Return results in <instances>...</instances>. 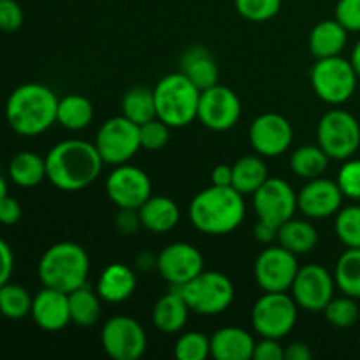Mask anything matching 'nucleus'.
<instances>
[{
	"instance_id": "6",
	"label": "nucleus",
	"mask_w": 360,
	"mask_h": 360,
	"mask_svg": "<svg viewBox=\"0 0 360 360\" xmlns=\"http://www.w3.org/2000/svg\"><path fill=\"white\" fill-rule=\"evenodd\" d=\"M197 315H220L231 308L234 301V283L231 278L218 271H202L188 283L176 287Z\"/></svg>"
},
{
	"instance_id": "7",
	"label": "nucleus",
	"mask_w": 360,
	"mask_h": 360,
	"mask_svg": "<svg viewBox=\"0 0 360 360\" xmlns=\"http://www.w3.org/2000/svg\"><path fill=\"white\" fill-rule=\"evenodd\" d=\"M357 74L350 60L341 55L319 58L311 69V86L320 101L341 105L352 98L357 88Z\"/></svg>"
},
{
	"instance_id": "3",
	"label": "nucleus",
	"mask_w": 360,
	"mask_h": 360,
	"mask_svg": "<svg viewBox=\"0 0 360 360\" xmlns=\"http://www.w3.org/2000/svg\"><path fill=\"white\" fill-rule=\"evenodd\" d=\"M58 97L41 83H25L14 88L6 102V120L11 129L23 137L44 134L56 123Z\"/></svg>"
},
{
	"instance_id": "23",
	"label": "nucleus",
	"mask_w": 360,
	"mask_h": 360,
	"mask_svg": "<svg viewBox=\"0 0 360 360\" xmlns=\"http://www.w3.org/2000/svg\"><path fill=\"white\" fill-rule=\"evenodd\" d=\"M190 308L183 295L176 287H172L171 292L162 295L153 306L151 319L153 326L164 334H176L186 326L188 322Z\"/></svg>"
},
{
	"instance_id": "50",
	"label": "nucleus",
	"mask_w": 360,
	"mask_h": 360,
	"mask_svg": "<svg viewBox=\"0 0 360 360\" xmlns=\"http://www.w3.org/2000/svg\"><path fill=\"white\" fill-rule=\"evenodd\" d=\"M211 183L217 186H232V165H217L211 171Z\"/></svg>"
},
{
	"instance_id": "1",
	"label": "nucleus",
	"mask_w": 360,
	"mask_h": 360,
	"mask_svg": "<svg viewBox=\"0 0 360 360\" xmlns=\"http://www.w3.org/2000/svg\"><path fill=\"white\" fill-rule=\"evenodd\" d=\"M46 176L62 192H79L101 176L104 160L95 143L65 139L55 144L46 155Z\"/></svg>"
},
{
	"instance_id": "12",
	"label": "nucleus",
	"mask_w": 360,
	"mask_h": 360,
	"mask_svg": "<svg viewBox=\"0 0 360 360\" xmlns=\"http://www.w3.org/2000/svg\"><path fill=\"white\" fill-rule=\"evenodd\" d=\"M105 193L118 210H139L151 197V179L129 162L115 165L105 179Z\"/></svg>"
},
{
	"instance_id": "9",
	"label": "nucleus",
	"mask_w": 360,
	"mask_h": 360,
	"mask_svg": "<svg viewBox=\"0 0 360 360\" xmlns=\"http://www.w3.org/2000/svg\"><path fill=\"white\" fill-rule=\"evenodd\" d=\"M297 308L288 292H264L252 309L253 330L260 338L283 340L295 327Z\"/></svg>"
},
{
	"instance_id": "13",
	"label": "nucleus",
	"mask_w": 360,
	"mask_h": 360,
	"mask_svg": "<svg viewBox=\"0 0 360 360\" xmlns=\"http://www.w3.org/2000/svg\"><path fill=\"white\" fill-rule=\"evenodd\" d=\"M255 280L264 292H288L297 276V255L283 246L262 250L255 260Z\"/></svg>"
},
{
	"instance_id": "22",
	"label": "nucleus",
	"mask_w": 360,
	"mask_h": 360,
	"mask_svg": "<svg viewBox=\"0 0 360 360\" xmlns=\"http://www.w3.org/2000/svg\"><path fill=\"white\" fill-rule=\"evenodd\" d=\"M137 276L129 266L122 262L109 264L97 281V294L104 302H123L136 292Z\"/></svg>"
},
{
	"instance_id": "28",
	"label": "nucleus",
	"mask_w": 360,
	"mask_h": 360,
	"mask_svg": "<svg viewBox=\"0 0 360 360\" xmlns=\"http://www.w3.org/2000/svg\"><path fill=\"white\" fill-rule=\"evenodd\" d=\"M278 243L295 255H304L316 248L319 232L309 221L290 218L278 229Z\"/></svg>"
},
{
	"instance_id": "31",
	"label": "nucleus",
	"mask_w": 360,
	"mask_h": 360,
	"mask_svg": "<svg viewBox=\"0 0 360 360\" xmlns=\"http://www.w3.org/2000/svg\"><path fill=\"white\" fill-rule=\"evenodd\" d=\"M329 155L319 144H304L294 150L290 157V169L302 179L320 178L329 167Z\"/></svg>"
},
{
	"instance_id": "33",
	"label": "nucleus",
	"mask_w": 360,
	"mask_h": 360,
	"mask_svg": "<svg viewBox=\"0 0 360 360\" xmlns=\"http://www.w3.org/2000/svg\"><path fill=\"white\" fill-rule=\"evenodd\" d=\"M122 115L136 125H143V123L157 118L153 90L146 86H132L130 90H127L122 98Z\"/></svg>"
},
{
	"instance_id": "34",
	"label": "nucleus",
	"mask_w": 360,
	"mask_h": 360,
	"mask_svg": "<svg viewBox=\"0 0 360 360\" xmlns=\"http://www.w3.org/2000/svg\"><path fill=\"white\" fill-rule=\"evenodd\" d=\"M334 281L345 295L360 297V248H348L338 259Z\"/></svg>"
},
{
	"instance_id": "40",
	"label": "nucleus",
	"mask_w": 360,
	"mask_h": 360,
	"mask_svg": "<svg viewBox=\"0 0 360 360\" xmlns=\"http://www.w3.org/2000/svg\"><path fill=\"white\" fill-rule=\"evenodd\" d=\"M139 137L141 148L148 151H158L169 143L171 137V127L164 123L162 120L153 118L150 122L139 125Z\"/></svg>"
},
{
	"instance_id": "43",
	"label": "nucleus",
	"mask_w": 360,
	"mask_h": 360,
	"mask_svg": "<svg viewBox=\"0 0 360 360\" xmlns=\"http://www.w3.org/2000/svg\"><path fill=\"white\" fill-rule=\"evenodd\" d=\"M25 20L23 9L16 0H0V30L16 32Z\"/></svg>"
},
{
	"instance_id": "36",
	"label": "nucleus",
	"mask_w": 360,
	"mask_h": 360,
	"mask_svg": "<svg viewBox=\"0 0 360 360\" xmlns=\"http://www.w3.org/2000/svg\"><path fill=\"white\" fill-rule=\"evenodd\" d=\"M334 231L347 248H360V206L341 207L336 213Z\"/></svg>"
},
{
	"instance_id": "4",
	"label": "nucleus",
	"mask_w": 360,
	"mask_h": 360,
	"mask_svg": "<svg viewBox=\"0 0 360 360\" xmlns=\"http://www.w3.org/2000/svg\"><path fill=\"white\" fill-rule=\"evenodd\" d=\"M90 273V259L86 250L72 241H62L49 246L42 253L37 266L42 287L70 294L86 285Z\"/></svg>"
},
{
	"instance_id": "25",
	"label": "nucleus",
	"mask_w": 360,
	"mask_h": 360,
	"mask_svg": "<svg viewBox=\"0 0 360 360\" xmlns=\"http://www.w3.org/2000/svg\"><path fill=\"white\" fill-rule=\"evenodd\" d=\"M348 41V30L334 18V20H323L313 27L309 34V49L313 56L319 58H329L343 53Z\"/></svg>"
},
{
	"instance_id": "38",
	"label": "nucleus",
	"mask_w": 360,
	"mask_h": 360,
	"mask_svg": "<svg viewBox=\"0 0 360 360\" xmlns=\"http://www.w3.org/2000/svg\"><path fill=\"white\" fill-rule=\"evenodd\" d=\"M211 355V341L202 333H185L178 338L174 357L178 360H206Z\"/></svg>"
},
{
	"instance_id": "46",
	"label": "nucleus",
	"mask_w": 360,
	"mask_h": 360,
	"mask_svg": "<svg viewBox=\"0 0 360 360\" xmlns=\"http://www.w3.org/2000/svg\"><path fill=\"white\" fill-rule=\"evenodd\" d=\"M21 218V206L14 197L7 193L4 199H0V224L2 225H16Z\"/></svg>"
},
{
	"instance_id": "14",
	"label": "nucleus",
	"mask_w": 360,
	"mask_h": 360,
	"mask_svg": "<svg viewBox=\"0 0 360 360\" xmlns=\"http://www.w3.org/2000/svg\"><path fill=\"white\" fill-rule=\"evenodd\" d=\"M241 118V101L229 86L214 84L200 91L197 120L214 132L231 130Z\"/></svg>"
},
{
	"instance_id": "18",
	"label": "nucleus",
	"mask_w": 360,
	"mask_h": 360,
	"mask_svg": "<svg viewBox=\"0 0 360 360\" xmlns=\"http://www.w3.org/2000/svg\"><path fill=\"white\" fill-rule=\"evenodd\" d=\"M157 271L169 285L181 287L204 271L202 253L190 243H171L158 253Z\"/></svg>"
},
{
	"instance_id": "30",
	"label": "nucleus",
	"mask_w": 360,
	"mask_h": 360,
	"mask_svg": "<svg viewBox=\"0 0 360 360\" xmlns=\"http://www.w3.org/2000/svg\"><path fill=\"white\" fill-rule=\"evenodd\" d=\"M94 122V105L84 95L70 94L58 98V109H56V123L67 130L86 129Z\"/></svg>"
},
{
	"instance_id": "52",
	"label": "nucleus",
	"mask_w": 360,
	"mask_h": 360,
	"mask_svg": "<svg viewBox=\"0 0 360 360\" xmlns=\"http://www.w3.org/2000/svg\"><path fill=\"white\" fill-rule=\"evenodd\" d=\"M350 62H352V65H354L355 74H357V77L360 79V41L354 46V51H352Z\"/></svg>"
},
{
	"instance_id": "26",
	"label": "nucleus",
	"mask_w": 360,
	"mask_h": 360,
	"mask_svg": "<svg viewBox=\"0 0 360 360\" xmlns=\"http://www.w3.org/2000/svg\"><path fill=\"white\" fill-rule=\"evenodd\" d=\"M181 72L185 74L200 91L218 84V77H220L217 60L213 58V55H211L206 48H200V46L188 49V51L183 55Z\"/></svg>"
},
{
	"instance_id": "17",
	"label": "nucleus",
	"mask_w": 360,
	"mask_h": 360,
	"mask_svg": "<svg viewBox=\"0 0 360 360\" xmlns=\"http://www.w3.org/2000/svg\"><path fill=\"white\" fill-rule=\"evenodd\" d=\"M294 129L285 116L278 112H264L257 116L250 127V144L257 155L273 158L290 150Z\"/></svg>"
},
{
	"instance_id": "27",
	"label": "nucleus",
	"mask_w": 360,
	"mask_h": 360,
	"mask_svg": "<svg viewBox=\"0 0 360 360\" xmlns=\"http://www.w3.org/2000/svg\"><path fill=\"white\" fill-rule=\"evenodd\" d=\"M267 178L269 171L260 155H246L232 165V188L243 195H253Z\"/></svg>"
},
{
	"instance_id": "49",
	"label": "nucleus",
	"mask_w": 360,
	"mask_h": 360,
	"mask_svg": "<svg viewBox=\"0 0 360 360\" xmlns=\"http://www.w3.org/2000/svg\"><path fill=\"white\" fill-rule=\"evenodd\" d=\"M311 357V350L302 341H294L288 347H285V360H309Z\"/></svg>"
},
{
	"instance_id": "48",
	"label": "nucleus",
	"mask_w": 360,
	"mask_h": 360,
	"mask_svg": "<svg viewBox=\"0 0 360 360\" xmlns=\"http://www.w3.org/2000/svg\"><path fill=\"white\" fill-rule=\"evenodd\" d=\"M278 229L280 227L269 224V221L259 220L257 221L255 229H253V234H255L257 241H260L262 245H271V243L278 239Z\"/></svg>"
},
{
	"instance_id": "45",
	"label": "nucleus",
	"mask_w": 360,
	"mask_h": 360,
	"mask_svg": "<svg viewBox=\"0 0 360 360\" xmlns=\"http://www.w3.org/2000/svg\"><path fill=\"white\" fill-rule=\"evenodd\" d=\"M139 227V210H120V213L116 214V229H118L123 236L136 234Z\"/></svg>"
},
{
	"instance_id": "51",
	"label": "nucleus",
	"mask_w": 360,
	"mask_h": 360,
	"mask_svg": "<svg viewBox=\"0 0 360 360\" xmlns=\"http://www.w3.org/2000/svg\"><path fill=\"white\" fill-rule=\"evenodd\" d=\"M137 267L143 271H150L153 269V267H157V257L150 255V253H141V255H137Z\"/></svg>"
},
{
	"instance_id": "21",
	"label": "nucleus",
	"mask_w": 360,
	"mask_h": 360,
	"mask_svg": "<svg viewBox=\"0 0 360 360\" xmlns=\"http://www.w3.org/2000/svg\"><path fill=\"white\" fill-rule=\"evenodd\" d=\"M210 341L211 357L217 360H250L257 345L248 330L234 326L214 330Z\"/></svg>"
},
{
	"instance_id": "19",
	"label": "nucleus",
	"mask_w": 360,
	"mask_h": 360,
	"mask_svg": "<svg viewBox=\"0 0 360 360\" xmlns=\"http://www.w3.org/2000/svg\"><path fill=\"white\" fill-rule=\"evenodd\" d=\"M343 192L336 181L327 178L308 179L297 193V210L311 220H322L336 214L343 204Z\"/></svg>"
},
{
	"instance_id": "42",
	"label": "nucleus",
	"mask_w": 360,
	"mask_h": 360,
	"mask_svg": "<svg viewBox=\"0 0 360 360\" xmlns=\"http://www.w3.org/2000/svg\"><path fill=\"white\" fill-rule=\"evenodd\" d=\"M334 14L348 32H360V0H338Z\"/></svg>"
},
{
	"instance_id": "47",
	"label": "nucleus",
	"mask_w": 360,
	"mask_h": 360,
	"mask_svg": "<svg viewBox=\"0 0 360 360\" xmlns=\"http://www.w3.org/2000/svg\"><path fill=\"white\" fill-rule=\"evenodd\" d=\"M14 269V255L11 246L0 238V287L9 281Z\"/></svg>"
},
{
	"instance_id": "2",
	"label": "nucleus",
	"mask_w": 360,
	"mask_h": 360,
	"mask_svg": "<svg viewBox=\"0 0 360 360\" xmlns=\"http://www.w3.org/2000/svg\"><path fill=\"white\" fill-rule=\"evenodd\" d=\"M243 197L245 195L232 186H207L200 190L190 202V221L202 234H231L243 224L246 217Z\"/></svg>"
},
{
	"instance_id": "44",
	"label": "nucleus",
	"mask_w": 360,
	"mask_h": 360,
	"mask_svg": "<svg viewBox=\"0 0 360 360\" xmlns=\"http://www.w3.org/2000/svg\"><path fill=\"white\" fill-rule=\"evenodd\" d=\"M253 360H285V348L281 347L280 340L262 338V340L255 345Z\"/></svg>"
},
{
	"instance_id": "20",
	"label": "nucleus",
	"mask_w": 360,
	"mask_h": 360,
	"mask_svg": "<svg viewBox=\"0 0 360 360\" xmlns=\"http://www.w3.org/2000/svg\"><path fill=\"white\" fill-rule=\"evenodd\" d=\"M30 315L42 330L56 333L65 329L70 322L69 294L44 287L34 295Z\"/></svg>"
},
{
	"instance_id": "32",
	"label": "nucleus",
	"mask_w": 360,
	"mask_h": 360,
	"mask_svg": "<svg viewBox=\"0 0 360 360\" xmlns=\"http://www.w3.org/2000/svg\"><path fill=\"white\" fill-rule=\"evenodd\" d=\"M101 302L97 292L91 290L90 287L76 288L69 294V309H70V322L79 327H91L101 319Z\"/></svg>"
},
{
	"instance_id": "41",
	"label": "nucleus",
	"mask_w": 360,
	"mask_h": 360,
	"mask_svg": "<svg viewBox=\"0 0 360 360\" xmlns=\"http://www.w3.org/2000/svg\"><path fill=\"white\" fill-rule=\"evenodd\" d=\"M336 183L345 197L360 200V160H357V158L345 160L340 172H338Z\"/></svg>"
},
{
	"instance_id": "35",
	"label": "nucleus",
	"mask_w": 360,
	"mask_h": 360,
	"mask_svg": "<svg viewBox=\"0 0 360 360\" xmlns=\"http://www.w3.org/2000/svg\"><path fill=\"white\" fill-rule=\"evenodd\" d=\"M32 297L28 290L21 285L7 281L0 287V315L9 320H21L32 311Z\"/></svg>"
},
{
	"instance_id": "24",
	"label": "nucleus",
	"mask_w": 360,
	"mask_h": 360,
	"mask_svg": "<svg viewBox=\"0 0 360 360\" xmlns=\"http://www.w3.org/2000/svg\"><path fill=\"white\" fill-rule=\"evenodd\" d=\"M141 225L153 234H165L179 221V207L172 199L164 195H151L139 207Z\"/></svg>"
},
{
	"instance_id": "11",
	"label": "nucleus",
	"mask_w": 360,
	"mask_h": 360,
	"mask_svg": "<svg viewBox=\"0 0 360 360\" xmlns=\"http://www.w3.org/2000/svg\"><path fill=\"white\" fill-rule=\"evenodd\" d=\"M101 343L112 360H139L146 352L148 338L136 319L116 315L102 327Z\"/></svg>"
},
{
	"instance_id": "5",
	"label": "nucleus",
	"mask_w": 360,
	"mask_h": 360,
	"mask_svg": "<svg viewBox=\"0 0 360 360\" xmlns=\"http://www.w3.org/2000/svg\"><path fill=\"white\" fill-rule=\"evenodd\" d=\"M157 118L171 129H181L197 120L200 90L183 72L162 77L153 88Z\"/></svg>"
},
{
	"instance_id": "10",
	"label": "nucleus",
	"mask_w": 360,
	"mask_h": 360,
	"mask_svg": "<svg viewBox=\"0 0 360 360\" xmlns=\"http://www.w3.org/2000/svg\"><path fill=\"white\" fill-rule=\"evenodd\" d=\"M95 148L104 164L112 167L127 164L141 148L139 125L123 115L105 120L95 137Z\"/></svg>"
},
{
	"instance_id": "53",
	"label": "nucleus",
	"mask_w": 360,
	"mask_h": 360,
	"mask_svg": "<svg viewBox=\"0 0 360 360\" xmlns=\"http://www.w3.org/2000/svg\"><path fill=\"white\" fill-rule=\"evenodd\" d=\"M6 195H7V181L2 178V174H0V199H4Z\"/></svg>"
},
{
	"instance_id": "37",
	"label": "nucleus",
	"mask_w": 360,
	"mask_h": 360,
	"mask_svg": "<svg viewBox=\"0 0 360 360\" xmlns=\"http://www.w3.org/2000/svg\"><path fill=\"white\" fill-rule=\"evenodd\" d=\"M327 322L340 329H347L357 323L360 316V309L354 297L345 295V297H333V301L323 309Z\"/></svg>"
},
{
	"instance_id": "8",
	"label": "nucleus",
	"mask_w": 360,
	"mask_h": 360,
	"mask_svg": "<svg viewBox=\"0 0 360 360\" xmlns=\"http://www.w3.org/2000/svg\"><path fill=\"white\" fill-rule=\"evenodd\" d=\"M319 146L330 160H348L360 148V125L352 112L330 109L320 118L316 127Z\"/></svg>"
},
{
	"instance_id": "29",
	"label": "nucleus",
	"mask_w": 360,
	"mask_h": 360,
	"mask_svg": "<svg viewBox=\"0 0 360 360\" xmlns=\"http://www.w3.org/2000/svg\"><path fill=\"white\" fill-rule=\"evenodd\" d=\"M9 178L14 185L21 186V188H34V186L41 185L46 176V158L41 155L32 153V151H21L16 153L9 162Z\"/></svg>"
},
{
	"instance_id": "39",
	"label": "nucleus",
	"mask_w": 360,
	"mask_h": 360,
	"mask_svg": "<svg viewBox=\"0 0 360 360\" xmlns=\"http://www.w3.org/2000/svg\"><path fill=\"white\" fill-rule=\"evenodd\" d=\"M283 0H234L236 11L245 20L253 23H262L276 16Z\"/></svg>"
},
{
	"instance_id": "16",
	"label": "nucleus",
	"mask_w": 360,
	"mask_h": 360,
	"mask_svg": "<svg viewBox=\"0 0 360 360\" xmlns=\"http://www.w3.org/2000/svg\"><path fill=\"white\" fill-rule=\"evenodd\" d=\"M252 197L257 218L276 227L294 218L297 211V193L281 178H267Z\"/></svg>"
},
{
	"instance_id": "15",
	"label": "nucleus",
	"mask_w": 360,
	"mask_h": 360,
	"mask_svg": "<svg viewBox=\"0 0 360 360\" xmlns=\"http://www.w3.org/2000/svg\"><path fill=\"white\" fill-rule=\"evenodd\" d=\"M334 288H336L334 274L319 264H308L299 267L290 292L299 308L316 313L323 311L326 306L333 301Z\"/></svg>"
}]
</instances>
